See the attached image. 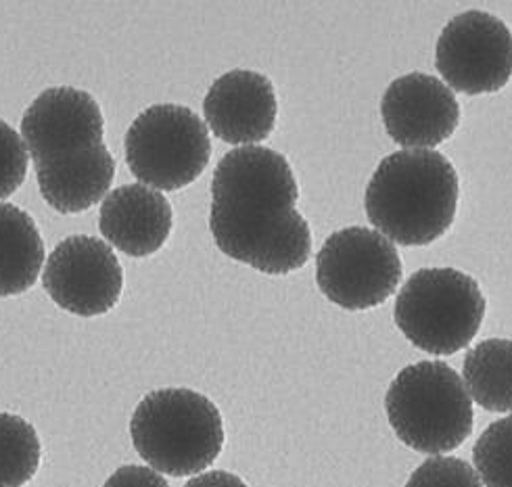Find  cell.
Returning <instances> with one entry per match:
<instances>
[{
	"label": "cell",
	"instance_id": "obj_16",
	"mask_svg": "<svg viewBox=\"0 0 512 487\" xmlns=\"http://www.w3.org/2000/svg\"><path fill=\"white\" fill-rule=\"evenodd\" d=\"M40 437L17 414L0 412V487H23L40 469Z\"/></svg>",
	"mask_w": 512,
	"mask_h": 487
},
{
	"label": "cell",
	"instance_id": "obj_3",
	"mask_svg": "<svg viewBox=\"0 0 512 487\" xmlns=\"http://www.w3.org/2000/svg\"><path fill=\"white\" fill-rule=\"evenodd\" d=\"M458 193V174L446 155L429 149L398 151L387 155L372 174L364 207L383 237L421 247L448 233Z\"/></svg>",
	"mask_w": 512,
	"mask_h": 487
},
{
	"label": "cell",
	"instance_id": "obj_7",
	"mask_svg": "<svg viewBox=\"0 0 512 487\" xmlns=\"http://www.w3.org/2000/svg\"><path fill=\"white\" fill-rule=\"evenodd\" d=\"M212 141L199 115L182 105H153L126 132V164L134 178L161 191L193 184L209 164Z\"/></svg>",
	"mask_w": 512,
	"mask_h": 487
},
{
	"label": "cell",
	"instance_id": "obj_9",
	"mask_svg": "<svg viewBox=\"0 0 512 487\" xmlns=\"http://www.w3.org/2000/svg\"><path fill=\"white\" fill-rule=\"evenodd\" d=\"M435 67L464 95L498 92L512 78V32L492 13L456 15L437 40Z\"/></svg>",
	"mask_w": 512,
	"mask_h": 487
},
{
	"label": "cell",
	"instance_id": "obj_20",
	"mask_svg": "<svg viewBox=\"0 0 512 487\" xmlns=\"http://www.w3.org/2000/svg\"><path fill=\"white\" fill-rule=\"evenodd\" d=\"M103 487H170V483L153 469L128 465L115 471Z\"/></svg>",
	"mask_w": 512,
	"mask_h": 487
},
{
	"label": "cell",
	"instance_id": "obj_12",
	"mask_svg": "<svg viewBox=\"0 0 512 487\" xmlns=\"http://www.w3.org/2000/svg\"><path fill=\"white\" fill-rule=\"evenodd\" d=\"M205 122L230 145L262 143L272 134L278 101L272 82L249 69H235L220 76L203 101Z\"/></svg>",
	"mask_w": 512,
	"mask_h": 487
},
{
	"label": "cell",
	"instance_id": "obj_13",
	"mask_svg": "<svg viewBox=\"0 0 512 487\" xmlns=\"http://www.w3.org/2000/svg\"><path fill=\"white\" fill-rule=\"evenodd\" d=\"M174 212L170 201L143 184H124L101 205L99 228L107 243L132 258H147L166 245Z\"/></svg>",
	"mask_w": 512,
	"mask_h": 487
},
{
	"label": "cell",
	"instance_id": "obj_4",
	"mask_svg": "<svg viewBox=\"0 0 512 487\" xmlns=\"http://www.w3.org/2000/svg\"><path fill=\"white\" fill-rule=\"evenodd\" d=\"M130 435L157 473L189 477L214 465L224 448L222 414L193 389H157L136 406Z\"/></svg>",
	"mask_w": 512,
	"mask_h": 487
},
{
	"label": "cell",
	"instance_id": "obj_18",
	"mask_svg": "<svg viewBox=\"0 0 512 487\" xmlns=\"http://www.w3.org/2000/svg\"><path fill=\"white\" fill-rule=\"evenodd\" d=\"M406 487H481V479L469 462L435 456L410 475Z\"/></svg>",
	"mask_w": 512,
	"mask_h": 487
},
{
	"label": "cell",
	"instance_id": "obj_1",
	"mask_svg": "<svg viewBox=\"0 0 512 487\" xmlns=\"http://www.w3.org/2000/svg\"><path fill=\"white\" fill-rule=\"evenodd\" d=\"M297 199V180L278 151L255 145L226 153L214 172L209 214L218 249L264 274L306 266L312 233Z\"/></svg>",
	"mask_w": 512,
	"mask_h": 487
},
{
	"label": "cell",
	"instance_id": "obj_21",
	"mask_svg": "<svg viewBox=\"0 0 512 487\" xmlns=\"http://www.w3.org/2000/svg\"><path fill=\"white\" fill-rule=\"evenodd\" d=\"M184 487H247V485L237 475L226 473V471H214V473H203L191 479Z\"/></svg>",
	"mask_w": 512,
	"mask_h": 487
},
{
	"label": "cell",
	"instance_id": "obj_17",
	"mask_svg": "<svg viewBox=\"0 0 512 487\" xmlns=\"http://www.w3.org/2000/svg\"><path fill=\"white\" fill-rule=\"evenodd\" d=\"M473 462L485 487H512V416L481 433L473 446Z\"/></svg>",
	"mask_w": 512,
	"mask_h": 487
},
{
	"label": "cell",
	"instance_id": "obj_8",
	"mask_svg": "<svg viewBox=\"0 0 512 487\" xmlns=\"http://www.w3.org/2000/svg\"><path fill=\"white\" fill-rule=\"evenodd\" d=\"M402 260L379 230L343 228L324 241L316 255V283L322 295L343 310L377 308L402 281Z\"/></svg>",
	"mask_w": 512,
	"mask_h": 487
},
{
	"label": "cell",
	"instance_id": "obj_14",
	"mask_svg": "<svg viewBox=\"0 0 512 487\" xmlns=\"http://www.w3.org/2000/svg\"><path fill=\"white\" fill-rule=\"evenodd\" d=\"M44 241L28 212L0 203V297L34 287L44 264Z\"/></svg>",
	"mask_w": 512,
	"mask_h": 487
},
{
	"label": "cell",
	"instance_id": "obj_6",
	"mask_svg": "<svg viewBox=\"0 0 512 487\" xmlns=\"http://www.w3.org/2000/svg\"><path fill=\"white\" fill-rule=\"evenodd\" d=\"M485 308L473 276L454 268H425L414 272L398 293L393 320L418 350L452 356L475 339Z\"/></svg>",
	"mask_w": 512,
	"mask_h": 487
},
{
	"label": "cell",
	"instance_id": "obj_11",
	"mask_svg": "<svg viewBox=\"0 0 512 487\" xmlns=\"http://www.w3.org/2000/svg\"><path fill=\"white\" fill-rule=\"evenodd\" d=\"M387 134L406 151L441 145L460 122V105L446 82L427 74L393 80L381 101Z\"/></svg>",
	"mask_w": 512,
	"mask_h": 487
},
{
	"label": "cell",
	"instance_id": "obj_15",
	"mask_svg": "<svg viewBox=\"0 0 512 487\" xmlns=\"http://www.w3.org/2000/svg\"><path fill=\"white\" fill-rule=\"evenodd\" d=\"M462 377L471 398L490 412H512V341L487 339L464 356Z\"/></svg>",
	"mask_w": 512,
	"mask_h": 487
},
{
	"label": "cell",
	"instance_id": "obj_10",
	"mask_svg": "<svg viewBox=\"0 0 512 487\" xmlns=\"http://www.w3.org/2000/svg\"><path fill=\"white\" fill-rule=\"evenodd\" d=\"M42 283L61 310L92 318L118 304L124 272L105 241L76 235L61 241L49 255Z\"/></svg>",
	"mask_w": 512,
	"mask_h": 487
},
{
	"label": "cell",
	"instance_id": "obj_19",
	"mask_svg": "<svg viewBox=\"0 0 512 487\" xmlns=\"http://www.w3.org/2000/svg\"><path fill=\"white\" fill-rule=\"evenodd\" d=\"M28 155L23 138L0 120V201L9 199L26 182Z\"/></svg>",
	"mask_w": 512,
	"mask_h": 487
},
{
	"label": "cell",
	"instance_id": "obj_5",
	"mask_svg": "<svg viewBox=\"0 0 512 487\" xmlns=\"http://www.w3.org/2000/svg\"><path fill=\"white\" fill-rule=\"evenodd\" d=\"M385 410L400 442L421 454L452 452L473 433L467 385L439 360L406 366L387 389Z\"/></svg>",
	"mask_w": 512,
	"mask_h": 487
},
{
	"label": "cell",
	"instance_id": "obj_2",
	"mask_svg": "<svg viewBox=\"0 0 512 487\" xmlns=\"http://www.w3.org/2000/svg\"><path fill=\"white\" fill-rule=\"evenodd\" d=\"M99 103L78 88H49L23 113L21 136L34 159L42 199L80 214L111 189L115 159L105 147Z\"/></svg>",
	"mask_w": 512,
	"mask_h": 487
}]
</instances>
